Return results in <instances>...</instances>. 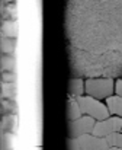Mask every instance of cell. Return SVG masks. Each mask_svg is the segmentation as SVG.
Here are the masks:
<instances>
[{
  "mask_svg": "<svg viewBox=\"0 0 122 150\" xmlns=\"http://www.w3.org/2000/svg\"><path fill=\"white\" fill-rule=\"evenodd\" d=\"M86 93L84 89V80L81 77H74L68 82V96L70 98H77Z\"/></svg>",
  "mask_w": 122,
  "mask_h": 150,
  "instance_id": "cell-6",
  "label": "cell"
},
{
  "mask_svg": "<svg viewBox=\"0 0 122 150\" xmlns=\"http://www.w3.org/2000/svg\"><path fill=\"white\" fill-rule=\"evenodd\" d=\"M116 131H122V118L118 115H111L105 120L96 121L92 134H95L97 137H106Z\"/></svg>",
  "mask_w": 122,
  "mask_h": 150,
  "instance_id": "cell-5",
  "label": "cell"
},
{
  "mask_svg": "<svg viewBox=\"0 0 122 150\" xmlns=\"http://www.w3.org/2000/svg\"><path fill=\"white\" fill-rule=\"evenodd\" d=\"M96 120L90 115L83 114L81 117H79L74 121H68V134L70 137H80L83 134H90L93 133Z\"/></svg>",
  "mask_w": 122,
  "mask_h": 150,
  "instance_id": "cell-4",
  "label": "cell"
},
{
  "mask_svg": "<svg viewBox=\"0 0 122 150\" xmlns=\"http://www.w3.org/2000/svg\"><path fill=\"white\" fill-rule=\"evenodd\" d=\"M105 100H106V105H108L111 114L112 115H118V117L122 118V98L121 96L112 95V96H109L108 99H105Z\"/></svg>",
  "mask_w": 122,
  "mask_h": 150,
  "instance_id": "cell-8",
  "label": "cell"
},
{
  "mask_svg": "<svg viewBox=\"0 0 122 150\" xmlns=\"http://www.w3.org/2000/svg\"><path fill=\"white\" fill-rule=\"evenodd\" d=\"M106 140H108L109 146L122 149V131H116V133H112V134L106 136Z\"/></svg>",
  "mask_w": 122,
  "mask_h": 150,
  "instance_id": "cell-11",
  "label": "cell"
},
{
  "mask_svg": "<svg viewBox=\"0 0 122 150\" xmlns=\"http://www.w3.org/2000/svg\"><path fill=\"white\" fill-rule=\"evenodd\" d=\"M74 99H77L83 114L93 117L96 121L105 120V118H108V117L112 115L106 103H103L100 99H96V98H93V96H90V95H86V93H84V95L77 96V98H74Z\"/></svg>",
  "mask_w": 122,
  "mask_h": 150,
  "instance_id": "cell-2",
  "label": "cell"
},
{
  "mask_svg": "<svg viewBox=\"0 0 122 150\" xmlns=\"http://www.w3.org/2000/svg\"><path fill=\"white\" fill-rule=\"evenodd\" d=\"M1 31H3V35H4V37H12V38H15V37L18 35V25H16L15 21H7V22L3 23Z\"/></svg>",
  "mask_w": 122,
  "mask_h": 150,
  "instance_id": "cell-9",
  "label": "cell"
},
{
  "mask_svg": "<svg viewBox=\"0 0 122 150\" xmlns=\"http://www.w3.org/2000/svg\"><path fill=\"white\" fill-rule=\"evenodd\" d=\"M1 79H3V82H15V74L12 71H4Z\"/></svg>",
  "mask_w": 122,
  "mask_h": 150,
  "instance_id": "cell-15",
  "label": "cell"
},
{
  "mask_svg": "<svg viewBox=\"0 0 122 150\" xmlns=\"http://www.w3.org/2000/svg\"><path fill=\"white\" fill-rule=\"evenodd\" d=\"M15 69V60L10 54H6L1 57V70L4 71H12Z\"/></svg>",
  "mask_w": 122,
  "mask_h": 150,
  "instance_id": "cell-12",
  "label": "cell"
},
{
  "mask_svg": "<svg viewBox=\"0 0 122 150\" xmlns=\"http://www.w3.org/2000/svg\"><path fill=\"white\" fill-rule=\"evenodd\" d=\"M115 95L122 98V79L115 80Z\"/></svg>",
  "mask_w": 122,
  "mask_h": 150,
  "instance_id": "cell-14",
  "label": "cell"
},
{
  "mask_svg": "<svg viewBox=\"0 0 122 150\" xmlns=\"http://www.w3.org/2000/svg\"><path fill=\"white\" fill-rule=\"evenodd\" d=\"M65 112H67L65 115H67V120L68 121H74V120H77L79 117L83 115L79 102H77V99H74V98H70L68 99V102H67V111Z\"/></svg>",
  "mask_w": 122,
  "mask_h": 150,
  "instance_id": "cell-7",
  "label": "cell"
},
{
  "mask_svg": "<svg viewBox=\"0 0 122 150\" xmlns=\"http://www.w3.org/2000/svg\"><path fill=\"white\" fill-rule=\"evenodd\" d=\"M86 95H90L96 99H108L115 95V80L111 77H97L84 80Z\"/></svg>",
  "mask_w": 122,
  "mask_h": 150,
  "instance_id": "cell-1",
  "label": "cell"
},
{
  "mask_svg": "<svg viewBox=\"0 0 122 150\" xmlns=\"http://www.w3.org/2000/svg\"><path fill=\"white\" fill-rule=\"evenodd\" d=\"M15 93H16V91H15L13 82H3V85H1V96L3 98H12Z\"/></svg>",
  "mask_w": 122,
  "mask_h": 150,
  "instance_id": "cell-13",
  "label": "cell"
},
{
  "mask_svg": "<svg viewBox=\"0 0 122 150\" xmlns=\"http://www.w3.org/2000/svg\"><path fill=\"white\" fill-rule=\"evenodd\" d=\"M103 150H122V149H119V147H114V146H109V147H106V149H103Z\"/></svg>",
  "mask_w": 122,
  "mask_h": 150,
  "instance_id": "cell-16",
  "label": "cell"
},
{
  "mask_svg": "<svg viewBox=\"0 0 122 150\" xmlns=\"http://www.w3.org/2000/svg\"><path fill=\"white\" fill-rule=\"evenodd\" d=\"M15 47H16V41L12 37H4L1 40V51L4 54H12L15 51Z\"/></svg>",
  "mask_w": 122,
  "mask_h": 150,
  "instance_id": "cell-10",
  "label": "cell"
},
{
  "mask_svg": "<svg viewBox=\"0 0 122 150\" xmlns=\"http://www.w3.org/2000/svg\"><path fill=\"white\" fill-rule=\"evenodd\" d=\"M73 144L76 150H103L109 147L106 137H97L95 134H83L80 137L73 139Z\"/></svg>",
  "mask_w": 122,
  "mask_h": 150,
  "instance_id": "cell-3",
  "label": "cell"
}]
</instances>
